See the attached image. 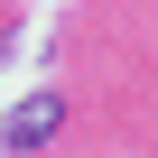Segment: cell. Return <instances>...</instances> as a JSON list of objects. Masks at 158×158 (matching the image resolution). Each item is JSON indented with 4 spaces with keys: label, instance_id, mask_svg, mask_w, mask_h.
Here are the masks:
<instances>
[{
    "label": "cell",
    "instance_id": "obj_1",
    "mask_svg": "<svg viewBox=\"0 0 158 158\" xmlns=\"http://www.w3.org/2000/svg\"><path fill=\"white\" fill-rule=\"evenodd\" d=\"M56 130H65V93H37V102H19V112H10L0 149H19V158H28V149H47Z\"/></svg>",
    "mask_w": 158,
    "mask_h": 158
}]
</instances>
